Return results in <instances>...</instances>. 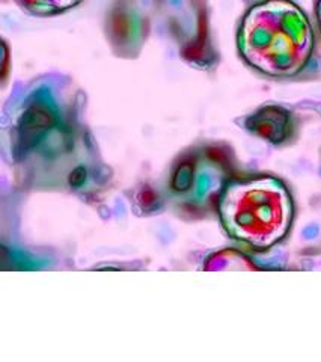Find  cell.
Wrapping results in <instances>:
<instances>
[{
	"instance_id": "3957f363",
	"label": "cell",
	"mask_w": 321,
	"mask_h": 362,
	"mask_svg": "<svg viewBox=\"0 0 321 362\" xmlns=\"http://www.w3.org/2000/svg\"><path fill=\"white\" fill-rule=\"evenodd\" d=\"M246 129L273 145L288 142L296 133V119L281 106H264L246 119Z\"/></svg>"
},
{
	"instance_id": "8992f818",
	"label": "cell",
	"mask_w": 321,
	"mask_h": 362,
	"mask_svg": "<svg viewBox=\"0 0 321 362\" xmlns=\"http://www.w3.org/2000/svg\"><path fill=\"white\" fill-rule=\"evenodd\" d=\"M250 2H257V0H250Z\"/></svg>"
},
{
	"instance_id": "5b68a950",
	"label": "cell",
	"mask_w": 321,
	"mask_h": 362,
	"mask_svg": "<svg viewBox=\"0 0 321 362\" xmlns=\"http://www.w3.org/2000/svg\"><path fill=\"white\" fill-rule=\"evenodd\" d=\"M314 16H315V23H317V30L321 37V0H315Z\"/></svg>"
},
{
	"instance_id": "7a4b0ae2",
	"label": "cell",
	"mask_w": 321,
	"mask_h": 362,
	"mask_svg": "<svg viewBox=\"0 0 321 362\" xmlns=\"http://www.w3.org/2000/svg\"><path fill=\"white\" fill-rule=\"evenodd\" d=\"M217 211L229 237L254 251H266L288 234L294 202L282 180L250 175L228 181Z\"/></svg>"
},
{
	"instance_id": "6da1fadb",
	"label": "cell",
	"mask_w": 321,
	"mask_h": 362,
	"mask_svg": "<svg viewBox=\"0 0 321 362\" xmlns=\"http://www.w3.org/2000/svg\"><path fill=\"white\" fill-rule=\"evenodd\" d=\"M237 47L257 73L274 81H300L320 71L313 21L293 0H257L240 20Z\"/></svg>"
},
{
	"instance_id": "277c9868",
	"label": "cell",
	"mask_w": 321,
	"mask_h": 362,
	"mask_svg": "<svg viewBox=\"0 0 321 362\" xmlns=\"http://www.w3.org/2000/svg\"><path fill=\"white\" fill-rule=\"evenodd\" d=\"M23 9L35 16H54L80 5L83 0H17Z\"/></svg>"
}]
</instances>
